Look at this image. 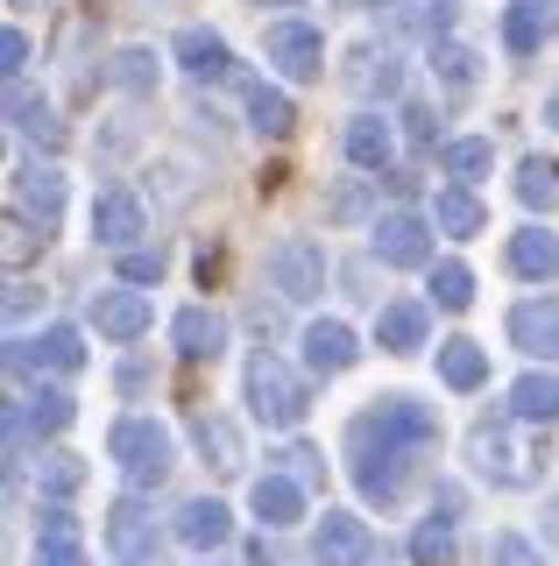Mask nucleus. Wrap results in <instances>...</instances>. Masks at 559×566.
<instances>
[{"mask_svg":"<svg viewBox=\"0 0 559 566\" xmlns=\"http://www.w3.org/2000/svg\"><path fill=\"white\" fill-rule=\"evenodd\" d=\"M404 453H418V447H404L397 432H382L376 411L355 424V482H361L369 503H397V489H404Z\"/></svg>","mask_w":559,"mask_h":566,"instance_id":"f257e3e1","label":"nucleus"},{"mask_svg":"<svg viewBox=\"0 0 559 566\" xmlns=\"http://www.w3.org/2000/svg\"><path fill=\"white\" fill-rule=\"evenodd\" d=\"M249 411L270 424V432H291V424L305 418V382L291 361H276V354H255L249 361Z\"/></svg>","mask_w":559,"mask_h":566,"instance_id":"f03ea898","label":"nucleus"},{"mask_svg":"<svg viewBox=\"0 0 559 566\" xmlns=\"http://www.w3.org/2000/svg\"><path fill=\"white\" fill-rule=\"evenodd\" d=\"M107 453L120 460V474H128L135 489H156L170 474V432L156 418H120L114 439H107Z\"/></svg>","mask_w":559,"mask_h":566,"instance_id":"7ed1b4c3","label":"nucleus"},{"mask_svg":"<svg viewBox=\"0 0 559 566\" xmlns=\"http://www.w3.org/2000/svg\"><path fill=\"white\" fill-rule=\"evenodd\" d=\"M467 460H475L488 482H503V489H531V482H538L531 453L517 447V432H510L503 418H482L475 432H467Z\"/></svg>","mask_w":559,"mask_h":566,"instance_id":"20e7f679","label":"nucleus"},{"mask_svg":"<svg viewBox=\"0 0 559 566\" xmlns=\"http://www.w3.org/2000/svg\"><path fill=\"white\" fill-rule=\"evenodd\" d=\"M270 291L291 297V305H312V297L326 291V255H319V241H305V234L276 241V248H270Z\"/></svg>","mask_w":559,"mask_h":566,"instance_id":"39448f33","label":"nucleus"},{"mask_svg":"<svg viewBox=\"0 0 559 566\" xmlns=\"http://www.w3.org/2000/svg\"><path fill=\"white\" fill-rule=\"evenodd\" d=\"M262 57L284 71V78L312 85L326 71V35L312 29V22H270V35H262Z\"/></svg>","mask_w":559,"mask_h":566,"instance_id":"423d86ee","label":"nucleus"},{"mask_svg":"<svg viewBox=\"0 0 559 566\" xmlns=\"http://www.w3.org/2000/svg\"><path fill=\"white\" fill-rule=\"evenodd\" d=\"M143 234H149V212H143V199L135 191H99L93 199V241L99 248H143Z\"/></svg>","mask_w":559,"mask_h":566,"instance_id":"0eeeda50","label":"nucleus"},{"mask_svg":"<svg viewBox=\"0 0 559 566\" xmlns=\"http://www.w3.org/2000/svg\"><path fill=\"white\" fill-rule=\"evenodd\" d=\"M8 368L22 376V368H50V376H72V368H85V340L72 326H43L36 340H14L8 347Z\"/></svg>","mask_w":559,"mask_h":566,"instance_id":"6e6552de","label":"nucleus"},{"mask_svg":"<svg viewBox=\"0 0 559 566\" xmlns=\"http://www.w3.org/2000/svg\"><path fill=\"white\" fill-rule=\"evenodd\" d=\"M312 559L319 566H369L376 559V538L361 517H340V510H326L319 531H312Z\"/></svg>","mask_w":559,"mask_h":566,"instance_id":"1a4fd4ad","label":"nucleus"},{"mask_svg":"<svg viewBox=\"0 0 559 566\" xmlns=\"http://www.w3.org/2000/svg\"><path fill=\"white\" fill-rule=\"evenodd\" d=\"M361 361V340L347 318H312L305 326V368L312 376H347V368Z\"/></svg>","mask_w":559,"mask_h":566,"instance_id":"9d476101","label":"nucleus"},{"mask_svg":"<svg viewBox=\"0 0 559 566\" xmlns=\"http://www.w3.org/2000/svg\"><path fill=\"white\" fill-rule=\"evenodd\" d=\"M376 255L390 262V270H418V262H432V227L418 220V212H382L376 220Z\"/></svg>","mask_w":559,"mask_h":566,"instance_id":"9b49d317","label":"nucleus"},{"mask_svg":"<svg viewBox=\"0 0 559 566\" xmlns=\"http://www.w3.org/2000/svg\"><path fill=\"white\" fill-rule=\"evenodd\" d=\"M178 538L191 545V553H220V545L234 538V510H226L220 495H191V503L178 510Z\"/></svg>","mask_w":559,"mask_h":566,"instance_id":"f8f14e48","label":"nucleus"},{"mask_svg":"<svg viewBox=\"0 0 559 566\" xmlns=\"http://www.w3.org/2000/svg\"><path fill=\"white\" fill-rule=\"evenodd\" d=\"M510 347L517 354H559V297H524V305L510 312Z\"/></svg>","mask_w":559,"mask_h":566,"instance_id":"ddd939ff","label":"nucleus"},{"mask_svg":"<svg viewBox=\"0 0 559 566\" xmlns=\"http://www.w3.org/2000/svg\"><path fill=\"white\" fill-rule=\"evenodd\" d=\"M249 510L262 517V531H284L305 517V482L298 474H262V482L249 489Z\"/></svg>","mask_w":559,"mask_h":566,"instance_id":"4468645a","label":"nucleus"},{"mask_svg":"<svg viewBox=\"0 0 559 566\" xmlns=\"http://www.w3.org/2000/svg\"><path fill=\"white\" fill-rule=\"evenodd\" d=\"M93 326L107 333V340H135V333H149V297L135 291V283L99 291V297H93Z\"/></svg>","mask_w":559,"mask_h":566,"instance_id":"2eb2a0df","label":"nucleus"},{"mask_svg":"<svg viewBox=\"0 0 559 566\" xmlns=\"http://www.w3.org/2000/svg\"><path fill=\"white\" fill-rule=\"evenodd\" d=\"M170 347L191 354V361H213V354L226 347V318L205 312V305H184L178 318H170Z\"/></svg>","mask_w":559,"mask_h":566,"instance_id":"dca6fc26","label":"nucleus"},{"mask_svg":"<svg viewBox=\"0 0 559 566\" xmlns=\"http://www.w3.org/2000/svg\"><path fill=\"white\" fill-rule=\"evenodd\" d=\"M8 411H14V418H22V432H29V439H57V432H64V424H72V418H78V403H72V397H64V389H29V397H14V403H8Z\"/></svg>","mask_w":559,"mask_h":566,"instance_id":"f3484780","label":"nucleus"},{"mask_svg":"<svg viewBox=\"0 0 559 566\" xmlns=\"http://www.w3.org/2000/svg\"><path fill=\"white\" fill-rule=\"evenodd\" d=\"M14 212H29V220L50 234L57 212H64V177L57 170H14Z\"/></svg>","mask_w":559,"mask_h":566,"instance_id":"a211bd4d","label":"nucleus"},{"mask_svg":"<svg viewBox=\"0 0 559 566\" xmlns=\"http://www.w3.org/2000/svg\"><path fill=\"white\" fill-rule=\"evenodd\" d=\"M107 545L120 559H156V517L143 503H114L107 510Z\"/></svg>","mask_w":559,"mask_h":566,"instance_id":"6ab92c4d","label":"nucleus"},{"mask_svg":"<svg viewBox=\"0 0 559 566\" xmlns=\"http://www.w3.org/2000/svg\"><path fill=\"white\" fill-rule=\"evenodd\" d=\"M390 156H397V135H390L382 114H355V120H347V164H355V170H390Z\"/></svg>","mask_w":559,"mask_h":566,"instance_id":"aec40b11","label":"nucleus"},{"mask_svg":"<svg viewBox=\"0 0 559 566\" xmlns=\"http://www.w3.org/2000/svg\"><path fill=\"white\" fill-rule=\"evenodd\" d=\"M376 418H382V432H397L404 447H432V439H440V418H432L418 397H382Z\"/></svg>","mask_w":559,"mask_h":566,"instance_id":"412c9836","label":"nucleus"},{"mask_svg":"<svg viewBox=\"0 0 559 566\" xmlns=\"http://www.w3.org/2000/svg\"><path fill=\"white\" fill-rule=\"evenodd\" d=\"M510 270L531 276V283H552L559 276V234H546V227H524V234H510Z\"/></svg>","mask_w":559,"mask_h":566,"instance_id":"4be33fe9","label":"nucleus"},{"mask_svg":"<svg viewBox=\"0 0 559 566\" xmlns=\"http://www.w3.org/2000/svg\"><path fill=\"white\" fill-rule=\"evenodd\" d=\"M241 99H249V128L255 135H291V128H298V106H291V93H276L270 78H249Z\"/></svg>","mask_w":559,"mask_h":566,"instance_id":"5701e85b","label":"nucleus"},{"mask_svg":"<svg viewBox=\"0 0 559 566\" xmlns=\"http://www.w3.org/2000/svg\"><path fill=\"white\" fill-rule=\"evenodd\" d=\"M8 128H22V135H36V142H64L57 114H50V99L29 93L22 78H8Z\"/></svg>","mask_w":559,"mask_h":566,"instance_id":"b1692460","label":"nucleus"},{"mask_svg":"<svg viewBox=\"0 0 559 566\" xmlns=\"http://www.w3.org/2000/svg\"><path fill=\"white\" fill-rule=\"evenodd\" d=\"M376 347L418 354V347H425V305H382L376 312Z\"/></svg>","mask_w":559,"mask_h":566,"instance_id":"393cba45","label":"nucleus"},{"mask_svg":"<svg viewBox=\"0 0 559 566\" xmlns=\"http://www.w3.org/2000/svg\"><path fill=\"white\" fill-rule=\"evenodd\" d=\"M170 57H178V64L191 71V78H226V64H234V57H226V43H220L213 29H184Z\"/></svg>","mask_w":559,"mask_h":566,"instance_id":"a878e982","label":"nucleus"},{"mask_svg":"<svg viewBox=\"0 0 559 566\" xmlns=\"http://www.w3.org/2000/svg\"><path fill=\"white\" fill-rule=\"evenodd\" d=\"M510 418H524V424H559V382L552 376H517L510 382Z\"/></svg>","mask_w":559,"mask_h":566,"instance_id":"bb28decb","label":"nucleus"},{"mask_svg":"<svg viewBox=\"0 0 559 566\" xmlns=\"http://www.w3.org/2000/svg\"><path fill=\"white\" fill-rule=\"evenodd\" d=\"M432 78H440L446 93H475V78H482V57H475L467 43H453V35H446V43H432Z\"/></svg>","mask_w":559,"mask_h":566,"instance_id":"cd10ccee","label":"nucleus"},{"mask_svg":"<svg viewBox=\"0 0 559 566\" xmlns=\"http://www.w3.org/2000/svg\"><path fill=\"white\" fill-rule=\"evenodd\" d=\"M432 220H440V234L467 241V234H482V199H475L467 185H446V191H440V206H432Z\"/></svg>","mask_w":559,"mask_h":566,"instance_id":"c85d7f7f","label":"nucleus"},{"mask_svg":"<svg viewBox=\"0 0 559 566\" xmlns=\"http://www.w3.org/2000/svg\"><path fill=\"white\" fill-rule=\"evenodd\" d=\"M347 85H355V93H382V99H397V93H404V64H397L390 50H382V57H376V50H361L355 71H347Z\"/></svg>","mask_w":559,"mask_h":566,"instance_id":"c756f323","label":"nucleus"},{"mask_svg":"<svg viewBox=\"0 0 559 566\" xmlns=\"http://www.w3.org/2000/svg\"><path fill=\"white\" fill-rule=\"evenodd\" d=\"M517 199L531 212L559 206V164H552V156H524V164H517Z\"/></svg>","mask_w":559,"mask_h":566,"instance_id":"7c9ffc66","label":"nucleus"},{"mask_svg":"<svg viewBox=\"0 0 559 566\" xmlns=\"http://www.w3.org/2000/svg\"><path fill=\"white\" fill-rule=\"evenodd\" d=\"M440 376H446L453 389H482V382H488V354H482L475 340H446V347H440Z\"/></svg>","mask_w":559,"mask_h":566,"instance_id":"2f4dec72","label":"nucleus"},{"mask_svg":"<svg viewBox=\"0 0 559 566\" xmlns=\"http://www.w3.org/2000/svg\"><path fill=\"white\" fill-rule=\"evenodd\" d=\"M191 439H199L205 468H241V432L226 418H199V424H191Z\"/></svg>","mask_w":559,"mask_h":566,"instance_id":"473e14b6","label":"nucleus"},{"mask_svg":"<svg viewBox=\"0 0 559 566\" xmlns=\"http://www.w3.org/2000/svg\"><path fill=\"white\" fill-rule=\"evenodd\" d=\"M36 482H43L50 503H64V495L85 489V460H78V453H43V460H36Z\"/></svg>","mask_w":559,"mask_h":566,"instance_id":"72a5a7b5","label":"nucleus"},{"mask_svg":"<svg viewBox=\"0 0 559 566\" xmlns=\"http://www.w3.org/2000/svg\"><path fill=\"white\" fill-rule=\"evenodd\" d=\"M432 305H440V312H467V305H475V270H467V262H440V270H432Z\"/></svg>","mask_w":559,"mask_h":566,"instance_id":"f704fd0d","label":"nucleus"},{"mask_svg":"<svg viewBox=\"0 0 559 566\" xmlns=\"http://www.w3.org/2000/svg\"><path fill=\"white\" fill-rule=\"evenodd\" d=\"M411 559H418V566H453V517H446V510H432V517L418 524Z\"/></svg>","mask_w":559,"mask_h":566,"instance_id":"c9c22d12","label":"nucleus"},{"mask_svg":"<svg viewBox=\"0 0 559 566\" xmlns=\"http://www.w3.org/2000/svg\"><path fill=\"white\" fill-rule=\"evenodd\" d=\"M107 78L120 85V93H156V50H143V43L120 50V57L107 64Z\"/></svg>","mask_w":559,"mask_h":566,"instance_id":"e433bc0d","label":"nucleus"},{"mask_svg":"<svg viewBox=\"0 0 559 566\" xmlns=\"http://www.w3.org/2000/svg\"><path fill=\"white\" fill-rule=\"evenodd\" d=\"M488 164H496V149H488L482 135H467V142H446V177H461V185H475V177H488Z\"/></svg>","mask_w":559,"mask_h":566,"instance_id":"4c0bfd02","label":"nucleus"},{"mask_svg":"<svg viewBox=\"0 0 559 566\" xmlns=\"http://www.w3.org/2000/svg\"><path fill=\"white\" fill-rule=\"evenodd\" d=\"M503 43H510L517 57H531V50L546 43V14H538V8H524V0H517V8L503 14Z\"/></svg>","mask_w":559,"mask_h":566,"instance_id":"58836bf2","label":"nucleus"},{"mask_svg":"<svg viewBox=\"0 0 559 566\" xmlns=\"http://www.w3.org/2000/svg\"><path fill=\"white\" fill-rule=\"evenodd\" d=\"M488 566H546V559H538L531 538H517V531H496V538H488Z\"/></svg>","mask_w":559,"mask_h":566,"instance_id":"ea45409f","label":"nucleus"},{"mask_svg":"<svg viewBox=\"0 0 559 566\" xmlns=\"http://www.w3.org/2000/svg\"><path fill=\"white\" fill-rule=\"evenodd\" d=\"M36 545H78V517H72L64 503H50L43 524H36Z\"/></svg>","mask_w":559,"mask_h":566,"instance_id":"a19ab883","label":"nucleus"},{"mask_svg":"<svg viewBox=\"0 0 559 566\" xmlns=\"http://www.w3.org/2000/svg\"><path fill=\"white\" fill-rule=\"evenodd\" d=\"M156 276H164L156 248H120V283H156Z\"/></svg>","mask_w":559,"mask_h":566,"instance_id":"79ce46f5","label":"nucleus"},{"mask_svg":"<svg viewBox=\"0 0 559 566\" xmlns=\"http://www.w3.org/2000/svg\"><path fill=\"white\" fill-rule=\"evenodd\" d=\"M29 255H36V220L14 212V220H8V262H29Z\"/></svg>","mask_w":559,"mask_h":566,"instance_id":"37998d69","label":"nucleus"},{"mask_svg":"<svg viewBox=\"0 0 559 566\" xmlns=\"http://www.w3.org/2000/svg\"><path fill=\"white\" fill-rule=\"evenodd\" d=\"M326 212H334V220H361V212H369V185H340Z\"/></svg>","mask_w":559,"mask_h":566,"instance_id":"c03bdc74","label":"nucleus"},{"mask_svg":"<svg viewBox=\"0 0 559 566\" xmlns=\"http://www.w3.org/2000/svg\"><path fill=\"white\" fill-rule=\"evenodd\" d=\"M22 64H29V35L8 29V35H0V71H8V78H22Z\"/></svg>","mask_w":559,"mask_h":566,"instance_id":"a18cd8bd","label":"nucleus"},{"mask_svg":"<svg viewBox=\"0 0 559 566\" xmlns=\"http://www.w3.org/2000/svg\"><path fill=\"white\" fill-rule=\"evenodd\" d=\"M276 460H284V474H298V482H312V474H319V453H312V447H284Z\"/></svg>","mask_w":559,"mask_h":566,"instance_id":"49530a36","label":"nucleus"},{"mask_svg":"<svg viewBox=\"0 0 559 566\" xmlns=\"http://www.w3.org/2000/svg\"><path fill=\"white\" fill-rule=\"evenodd\" d=\"M36 566H85L78 545H36Z\"/></svg>","mask_w":559,"mask_h":566,"instance_id":"de8ad7c7","label":"nucleus"},{"mask_svg":"<svg viewBox=\"0 0 559 566\" xmlns=\"http://www.w3.org/2000/svg\"><path fill=\"white\" fill-rule=\"evenodd\" d=\"M404 120H411V142H418V149H425V142H432V135H440V128H432V114H425V106H411V114H404Z\"/></svg>","mask_w":559,"mask_h":566,"instance_id":"09e8293b","label":"nucleus"},{"mask_svg":"<svg viewBox=\"0 0 559 566\" xmlns=\"http://www.w3.org/2000/svg\"><path fill=\"white\" fill-rule=\"evenodd\" d=\"M29 305H36V291H29V283H14V291H8V318H29Z\"/></svg>","mask_w":559,"mask_h":566,"instance_id":"8fccbe9b","label":"nucleus"},{"mask_svg":"<svg viewBox=\"0 0 559 566\" xmlns=\"http://www.w3.org/2000/svg\"><path fill=\"white\" fill-rule=\"evenodd\" d=\"M546 538H552V553H559V495H552V510H546Z\"/></svg>","mask_w":559,"mask_h":566,"instance_id":"3c124183","label":"nucleus"},{"mask_svg":"<svg viewBox=\"0 0 559 566\" xmlns=\"http://www.w3.org/2000/svg\"><path fill=\"white\" fill-rule=\"evenodd\" d=\"M546 120H552V128H559V93H552V99H546Z\"/></svg>","mask_w":559,"mask_h":566,"instance_id":"603ef678","label":"nucleus"},{"mask_svg":"<svg viewBox=\"0 0 559 566\" xmlns=\"http://www.w3.org/2000/svg\"><path fill=\"white\" fill-rule=\"evenodd\" d=\"M524 8H538V14H552V8H559V0H524Z\"/></svg>","mask_w":559,"mask_h":566,"instance_id":"864d4df0","label":"nucleus"},{"mask_svg":"<svg viewBox=\"0 0 559 566\" xmlns=\"http://www.w3.org/2000/svg\"><path fill=\"white\" fill-rule=\"evenodd\" d=\"M255 8H298V0H255Z\"/></svg>","mask_w":559,"mask_h":566,"instance_id":"5fc2aeb1","label":"nucleus"},{"mask_svg":"<svg viewBox=\"0 0 559 566\" xmlns=\"http://www.w3.org/2000/svg\"><path fill=\"white\" fill-rule=\"evenodd\" d=\"M8 8H43V0H8Z\"/></svg>","mask_w":559,"mask_h":566,"instance_id":"6e6d98bb","label":"nucleus"},{"mask_svg":"<svg viewBox=\"0 0 559 566\" xmlns=\"http://www.w3.org/2000/svg\"><path fill=\"white\" fill-rule=\"evenodd\" d=\"M120 566H156V559H120Z\"/></svg>","mask_w":559,"mask_h":566,"instance_id":"4d7b16f0","label":"nucleus"},{"mask_svg":"<svg viewBox=\"0 0 559 566\" xmlns=\"http://www.w3.org/2000/svg\"><path fill=\"white\" fill-rule=\"evenodd\" d=\"M347 8H369V0H347Z\"/></svg>","mask_w":559,"mask_h":566,"instance_id":"13d9d810","label":"nucleus"}]
</instances>
